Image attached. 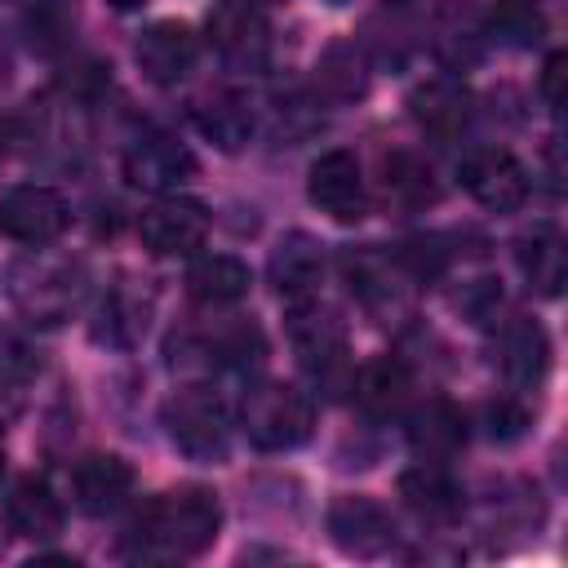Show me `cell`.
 I'll list each match as a JSON object with an SVG mask.
<instances>
[{
	"instance_id": "obj_1",
	"label": "cell",
	"mask_w": 568,
	"mask_h": 568,
	"mask_svg": "<svg viewBox=\"0 0 568 568\" xmlns=\"http://www.w3.org/2000/svg\"><path fill=\"white\" fill-rule=\"evenodd\" d=\"M222 524L209 488H173L151 497L129 524V555L138 559H191L213 546Z\"/></svg>"
},
{
	"instance_id": "obj_2",
	"label": "cell",
	"mask_w": 568,
	"mask_h": 568,
	"mask_svg": "<svg viewBox=\"0 0 568 568\" xmlns=\"http://www.w3.org/2000/svg\"><path fill=\"white\" fill-rule=\"evenodd\" d=\"M240 426H244L248 444H257L266 453H284L311 435L315 404L306 390H297L288 382H257V386H248V395L240 404Z\"/></svg>"
},
{
	"instance_id": "obj_3",
	"label": "cell",
	"mask_w": 568,
	"mask_h": 568,
	"mask_svg": "<svg viewBox=\"0 0 568 568\" xmlns=\"http://www.w3.org/2000/svg\"><path fill=\"white\" fill-rule=\"evenodd\" d=\"M164 430L191 462H222L231 444V417L222 399L204 386H186L164 404Z\"/></svg>"
},
{
	"instance_id": "obj_4",
	"label": "cell",
	"mask_w": 568,
	"mask_h": 568,
	"mask_svg": "<svg viewBox=\"0 0 568 568\" xmlns=\"http://www.w3.org/2000/svg\"><path fill=\"white\" fill-rule=\"evenodd\" d=\"M209 44L231 71H262L271 58V27L266 13L248 0H222L209 13Z\"/></svg>"
},
{
	"instance_id": "obj_5",
	"label": "cell",
	"mask_w": 568,
	"mask_h": 568,
	"mask_svg": "<svg viewBox=\"0 0 568 568\" xmlns=\"http://www.w3.org/2000/svg\"><path fill=\"white\" fill-rule=\"evenodd\" d=\"M328 537L337 550L355 559H377L395 546L399 528H395V515L377 497H337L328 506Z\"/></svg>"
},
{
	"instance_id": "obj_6",
	"label": "cell",
	"mask_w": 568,
	"mask_h": 568,
	"mask_svg": "<svg viewBox=\"0 0 568 568\" xmlns=\"http://www.w3.org/2000/svg\"><path fill=\"white\" fill-rule=\"evenodd\" d=\"M71 209L53 186H13L0 200V235L13 244H49L67 231Z\"/></svg>"
},
{
	"instance_id": "obj_7",
	"label": "cell",
	"mask_w": 568,
	"mask_h": 568,
	"mask_svg": "<svg viewBox=\"0 0 568 568\" xmlns=\"http://www.w3.org/2000/svg\"><path fill=\"white\" fill-rule=\"evenodd\" d=\"M191 173H195V155L169 133H142L124 151V178L138 191L173 195L182 182H191Z\"/></svg>"
},
{
	"instance_id": "obj_8",
	"label": "cell",
	"mask_w": 568,
	"mask_h": 568,
	"mask_svg": "<svg viewBox=\"0 0 568 568\" xmlns=\"http://www.w3.org/2000/svg\"><path fill=\"white\" fill-rule=\"evenodd\" d=\"M462 186L493 213H515L528 200V173L506 146H479L462 160Z\"/></svg>"
},
{
	"instance_id": "obj_9",
	"label": "cell",
	"mask_w": 568,
	"mask_h": 568,
	"mask_svg": "<svg viewBox=\"0 0 568 568\" xmlns=\"http://www.w3.org/2000/svg\"><path fill=\"white\" fill-rule=\"evenodd\" d=\"M306 195H311V204H315L320 213H328L333 222H359L364 209H368L359 160H355L351 151H324V155L311 164Z\"/></svg>"
},
{
	"instance_id": "obj_10",
	"label": "cell",
	"mask_w": 568,
	"mask_h": 568,
	"mask_svg": "<svg viewBox=\"0 0 568 568\" xmlns=\"http://www.w3.org/2000/svg\"><path fill=\"white\" fill-rule=\"evenodd\" d=\"M138 235L151 253L160 257H173V253H191L204 244L209 235V209L200 200H186V195H160L142 222H138Z\"/></svg>"
},
{
	"instance_id": "obj_11",
	"label": "cell",
	"mask_w": 568,
	"mask_h": 568,
	"mask_svg": "<svg viewBox=\"0 0 568 568\" xmlns=\"http://www.w3.org/2000/svg\"><path fill=\"white\" fill-rule=\"evenodd\" d=\"M288 337H293L302 364H306L320 382H333V373L346 368V333H342V324H337L333 311H324V306H315V302H297V306H293Z\"/></svg>"
},
{
	"instance_id": "obj_12",
	"label": "cell",
	"mask_w": 568,
	"mask_h": 568,
	"mask_svg": "<svg viewBox=\"0 0 568 568\" xmlns=\"http://www.w3.org/2000/svg\"><path fill=\"white\" fill-rule=\"evenodd\" d=\"M408 115L417 120V129L426 138H439V142H453L466 120H470V93L462 80L453 75H435V80H422L413 93H408Z\"/></svg>"
},
{
	"instance_id": "obj_13",
	"label": "cell",
	"mask_w": 568,
	"mask_h": 568,
	"mask_svg": "<svg viewBox=\"0 0 568 568\" xmlns=\"http://www.w3.org/2000/svg\"><path fill=\"white\" fill-rule=\"evenodd\" d=\"M133 58L151 84H178L195 67V36L186 22H151L138 36Z\"/></svg>"
},
{
	"instance_id": "obj_14",
	"label": "cell",
	"mask_w": 568,
	"mask_h": 568,
	"mask_svg": "<svg viewBox=\"0 0 568 568\" xmlns=\"http://www.w3.org/2000/svg\"><path fill=\"white\" fill-rule=\"evenodd\" d=\"M266 275H271L275 293L284 302H293V306L297 302H311L315 288H320V280H324V253H320V244L306 231H293V235H284L275 244Z\"/></svg>"
},
{
	"instance_id": "obj_15",
	"label": "cell",
	"mask_w": 568,
	"mask_h": 568,
	"mask_svg": "<svg viewBox=\"0 0 568 568\" xmlns=\"http://www.w3.org/2000/svg\"><path fill=\"white\" fill-rule=\"evenodd\" d=\"M133 493V466L115 453H93L71 470V497L84 515H106Z\"/></svg>"
},
{
	"instance_id": "obj_16",
	"label": "cell",
	"mask_w": 568,
	"mask_h": 568,
	"mask_svg": "<svg viewBox=\"0 0 568 568\" xmlns=\"http://www.w3.org/2000/svg\"><path fill=\"white\" fill-rule=\"evenodd\" d=\"M466 444V422L448 399H426L408 417V448L422 462H448Z\"/></svg>"
},
{
	"instance_id": "obj_17",
	"label": "cell",
	"mask_w": 568,
	"mask_h": 568,
	"mask_svg": "<svg viewBox=\"0 0 568 568\" xmlns=\"http://www.w3.org/2000/svg\"><path fill=\"white\" fill-rule=\"evenodd\" d=\"M9 524L27 541H53L62 532V501H58V493L44 479H36V475L18 479L13 493H9Z\"/></svg>"
},
{
	"instance_id": "obj_18",
	"label": "cell",
	"mask_w": 568,
	"mask_h": 568,
	"mask_svg": "<svg viewBox=\"0 0 568 568\" xmlns=\"http://www.w3.org/2000/svg\"><path fill=\"white\" fill-rule=\"evenodd\" d=\"M195 124H200V133H204L213 146L240 151V146L253 138L257 115H253V102H248L244 93L222 89V93H213V98H204V102L195 106Z\"/></svg>"
},
{
	"instance_id": "obj_19",
	"label": "cell",
	"mask_w": 568,
	"mask_h": 568,
	"mask_svg": "<svg viewBox=\"0 0 568 568\" xmlns=\"http://www.w3.org/2000/svg\"><path fill=\"white\" fill-rule=\"evenodd\" d=\"M435 53L448 67H470L484 53V18L470 0H448L435 13Z\"/></svg>"
},
{
	"instance_id": "obj_20",
	"label": "cell",
	"mask_w": 568,
	"mask_h": 568,
	"mask_svg": "<svg viewBox=\"0 0 568 568\" xmlns=\"http://www.w3.org/2000/svg\"><path fill=\"white\" fill-rule=\"evenodd\" d=\"M408 390H413V377H408V368H404L395 355H382V359L364 364L359 377H355V399H359V408H364L368 417H377V422L404 413Z\"/></svg>"
},
{
	"instance_id": "obj_21",
	"label": "cell",
	"mask_w": 568,
	"mask_h": 568,
	"mask_svg": "<svg viewBox=\"0 0 568 568\" xmlns=\"http://www.w3.org/2000/svg\"><path fill=\"white\" fill-rule=\"evenodd\" d=\"M399 497L408 501V510H417L422 519H457L462 515V488L439 470V462H422L413 470L399 475Z\"/></svg>"
},
{
	"instance_id": "obj_22",
	"label": "cell",
	"mask_w": 568,
	"mask_h": 568,
	"mask_svg": "<svg viewBox=\"0 0 568 568\" xmlns=\"http://www.w3.org/2000/svg\"><path fill=\"white\" fill-rule=\"evenodd\" d=\"M550 368V342H546V328L537 320H515L506 333H501V373L519 386H532L541 382Z\"/></svg>"
},
{
	"instance_id": "obj_23",
	"label": "cell",
	"mask_w": 568,
	"mask_h": 568,
	"mask_svg": "<svg viewBox=\"0 0 568 568\" xmlns=\"http://www.w3.org/2000/svg\"><path fill=\"white\" fill-rule=\"evenodd\" d=\"M515 257H519L524 280H528L537 293L555 297V293L564 288V240H559L555 226H532V231L519 240Z\"/></svg>"
},
{
	"instance_id": "obj_24",
	"label": "cell",
	"mask_w": 568,
	"mask_h": 568,
	"mask_svg": "<svg viewBox=\"0 0 568 568\" xmlns=\"http://www.w3.org/2000/svg\"><path fill=\"white\" fill-rule=\"evenodd\" d=\"M186 288L200 297V302H240L248 293V266L231 253H204L200 262H191L186 271Z\"/></svg>"
},
{
	"instance_id": "obj_25",
	"label": "cell",
	"mask_w": 568,
	"mask_h": 568,
	"mask_svg": "<svg viewBox=\"0 0 568 568\" xmlns=\"http://www.w3.org/2000/svg\"><path fill=\"white\" fill-rule=\"evenodd\" d=\"M368 84L364 75V58L355 44H333L320 62H315V89L328 98V102H351L359 98Z\"/></svg>"
},
{
	"instance_id": "obj_26",
	"label": "cell",
	"mask_w": 568,
	"mask_h": 568,
	"mask_svg": "<svg viewBox=\"0 0 568 568\" xmlns=\"http://www.w3.org/2000/svg\"><path fill=\"white\" fill-rule=\"evenodd\" d=\"M488 27H493V36H501L506 44L532 49V44L546 36V9H541V0H493Z\"/></svg>"
},
{
	"instance_id": "obj_27",
	"label": "cell",
	"mask_w": 568,
	"mask_h": 568,
	"mask_svg": "<svg viewBox=\"0 0 568 568\" xmlns=\"http://www.w3.org/2000/svg\"><path fill=\"white\" fill-rule=\"evenodd\" d=\"M386 195L399 204V209H422L435 200V178H430V164L417 160L413 151H395L386 160Z\"/></svg>"
},
{
	"instance_id": "obj_28",
	"label": "cell",
	"mask_w": 568,
	"mask_h": 568,
	"mask_svg": "<svg viewBox=\"0 0 568 568\" xmlns=\"http://www.w3.org/2000/svg\"><path fill=\"white\" fill-rule=\"evenodd\" d=\"M71 27H75V13L67 9V0H36L31 13H27V31H31V44L40 53L62 49L67 36H71Z\"/></svg>"
},
{
	"instance_id": "obj_29",
	"label": "cell",
	"mask_w": 568,
	"mask_h": 568,
	"mask_svg": "<svg viewBox=\"0 0 568 568\" xmlns=\"http://www.w3.org/2000/svg\"><path fill=\"white\" fill-rule=\"evenodd\" d=\"M524 426H528V413H524L519 404H510V399L488 404V435H493V439H515Z\"/></svg>"
},
{
	"instance_id": "obj_30",
	"label": "cell",
	"mask_w": 568,
	"mask_h": 568,
	"mask_svg": "<svg viewBox=\"0 0 568 568\" xmlns=\"http://www.w3.org/2000/svg\"><path fill=\"white\" fill-rule=\"evenodd\" d=\"M564 67H568V58H564V53H550V58H546V71H541V98H546V106H550L555 115L564 111V75H568Z\"/></svg>"
},
{
	"instance_id": "obj_31",
	"label": "cell",
	"mask_w": 568,
	"mask_h": 568,
	"mask_svg": "<svg viewBox=\"0 0 568 568\" xmlns=\"http://www.w3.org/2000/svg\"><path fill=\"white\" fill-rule=\"evenodd\" d=\"M111 4H115V9H120V13H129V9H138V4H142V0H111Z\"/></svg>"
},
{
	"instance_id": "obj_32",
	"label": "cell",
	"mask_w": 568,
	"mask_h": 568,
	"mask_svg": "<svg viewBox=\"0 0 568 568\" xmlns=\"http://www.w3.org/2000/svg\"><path fill=\"white\" fill-rule=\"evenodd\" d=\"M248 4H257V9H262V4H275V0H248Z\"/></svg>"
},
{
	"instance_id": "obj_33",
	"label": "cell",
	"mask_w": 568,
	"mask_h": 568,
	"mask_svg": "<svg viewBox=\"0 0 568 568\" xmlns=\"http://www.w3.org/2000/svg\"><path fill=\"white\" fill-rule=\"evenodd\" d=\"M0 475H4V448H0Z\"/></svg>"
},
{
	"instance_id": "obj_34",
	"label": "cell",
	"mask_w": 568,
	"mask_h": 568,
	"mask_svg": "<svg viewBox=\"0 0 568 568\" xmlns=\"http://www.w3.org/2000/svg\"><path fill=\"white\" fill-rule=\"evenodd\" d=\"M0 75H4V58H0Z\"/></svg>"
}]
</instances>
